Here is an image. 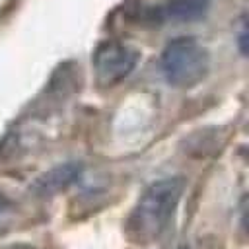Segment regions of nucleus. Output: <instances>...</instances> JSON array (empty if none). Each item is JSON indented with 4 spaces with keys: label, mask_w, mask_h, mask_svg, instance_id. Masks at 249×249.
I'll use <instances>...</instances> for the list:
<instances>
[{
    "label": "nucleus",
    "mask_w": 249,
    "mask_h": 249,
    "mask_svg": "<svg viewBox=\"0 0 249 249\" xmlns=\"http://www.w3.org/2000/svg\"><path fill=\"white\" fill-rule=\"evenodd\" d=\"M185 191L183 177H167L152 183L138 198L126 222V233L136 243H148L169 226Z\"/></svg>",
    "instance_id": "f257e3e1"
},
{
    "label": "nucleus",
    "mask_w": 249,
    "mask_h": 249,
    "mask_svg": "<svg viewBox=\"0 0 249 249\" xmlns=\"http://www.w3.org/2000/svg\"><path fill=\"white\" fill-rule=\"evenodd\" d=\"M210 68L208 51L191 37L171 41L161 54V70L165 80L175 88H193L206 76Z\"/></svg>",
    "instance_id": "f03ea898"
},
{
    "label": "nucleus",
    "mask_w": 249,
    "mask_h": 249,
    "mask_svg": "<svg viewBox=\"0 0 249 249\" xmlns=\"http://www.w3.org/2000/svg\"><path fill=\"white\" fill-rule=\"evenodd\" d=\"M140 53L136 47L121 41H105L93 53V70L99 86L107 88L124 80L136 66Z\"/></svg>",
    "instance_id": "7ed1b4c3"
},
{
    "label": "nucleus",
    "mask_w": 249,
    "mask_h": 249,
    "mask_svg": "<svg viewBox=\"0 0 249 249\" xmlns=\"http://www.w3.org/2000/svg\"><path fill=\"white\" fill-rule=\"evenodd\" d=\"M208 0H169L163 8H160V14L175 21H195L208 12Z\"/></svg>",
    "instance_id": "20e7f679"
},
{
    "label": "nucleus",
    "mask_w": 249,
    "mask_h": 249,
    "mask_svg": "<svg viewBox=\"0 0 249 249\" xmlns=\"http://www.w3.org/2000/svg\"><path fill=\"white\" fill-rule=\"evenodd\" d=\"M74 177H76V167H68V165H66V167H60V169L49 173V175L45 177L43 185H45V189H58V187L68 185Z\"/></svg>",
    "instance_id": "39448f33"
},
{
    "label": "nucleus",
    "mask_w": 249,
    "mask_h": 249,
    "mask_svg": "<svg viewBox=\"0 0 249 249\" xmlns=\"http://www.w3.org/2000/svg\"><path fill=\"white\" fill-rule=\"evenodd\" d=\"M10 214H12V202L0 193V226L10 218Z\"/></svg>",
    "instance_id": "423d86ee"
},
{
    "label": "nucleus",
    "mask_w": 249,
    "mask_h": 249,
    "mask_svg": "<svg viewBox=\"0 0 249 249\" xmlns=\"http://www.w3.org/2000/svg\"><path fill=\"white\" fill-rule=\"evenodd\" d=\"M6 249H31L27 245H12V247H6Z\"/></svg>",
    "instance_id": "0eeeda50"
}]
</instances>
